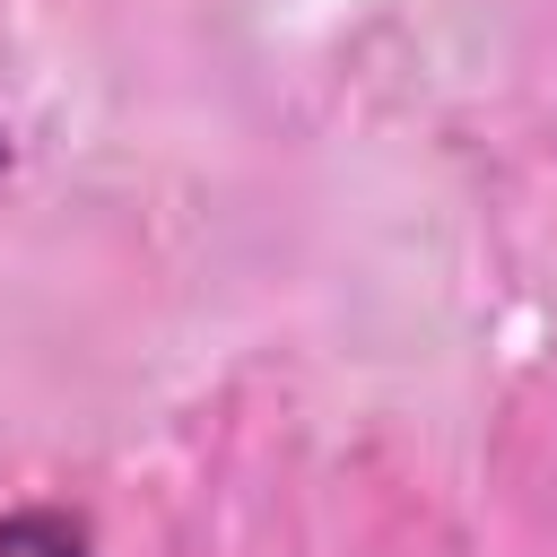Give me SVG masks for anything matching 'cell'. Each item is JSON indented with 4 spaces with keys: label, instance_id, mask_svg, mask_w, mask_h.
Returning <instances> with one entry per match:
<instances>
[{
    "label": "cell",
    "instance_id": "cell-2",
    "mask_svg": "<svg viewBox=\"0 0 557 557\" xmlns=\"http://www.w3.org/2000/svg\"><path fill=\"white\" fill-rule=\"evenodd\" d=\"M0 174H9V131H0Z\"/></svg>",
    "mask_w": 557,
    "mask_h": 557
},
{
    "label": "cell",
    "instance_id": "cell-1",
    "mask_svg": "<svg viewBox=\"0 0 557 557\" xmlns=\"http://www.w3.org/2000/svg\"><path fill=\"white\" fill-rule=\"evenodd\" d=\"M96 540H87V513H70V505H17V513H0V557H87Z\"/></svg>",
    "mask_w": 557,
    "mask_h": 557
}]
</instances>
